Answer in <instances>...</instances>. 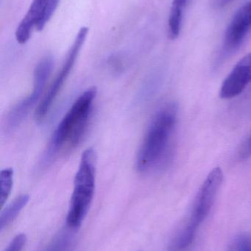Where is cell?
Wrapping results in <instances>:
<instances>
[{
	"label": "cell",
	"mask_w": 251,
	"mask_h": 251,
	"mask_svg": "<svg viewBox=\"0 0 251 251\" xmlns=\"http://www.w3.org/2000/svg\"><path fill=\"white\" fill-rule=\"evenodd\" d=\"M94 87L78 97L53 132L43 163L48 165L60 153L72 151L83 140L89 125L93 104L97 96Z\"/></svg>",
	"instance_id": "2"
},
{
	"label": "cell",
	"mask_w": 251,
	"mask_h": 251,
	"mask_svg": "<svg viewBox=\"0 0 251 251\" xmlns=\"http://www.w3.org/2000/svg\"><path fill=\"white\" fill-rule=\"evenodd\" d=\"M189 0H173L168 20V34L170 39L175 40L179 36L184 19V11Z\"/></svg>",
	"instance_id": "10"
},
{
	"label": "cell",
	"mask_w": 251,
	"mask_h": 251,
	"mask_svg": "<svg viewBox=\"0 0 251 251\" xmlns=\"http://www.w3.org/2000/svg\"><path fill=\"white\" fill-rule=\"evenodd\" d=\"M54 66L53 57L50 56L43 58L37 65L34 72L33 88L30 94L17 103L7 114L5 121V131L11 132L24 122L29 112L35 107L41 98L45 88L46 82L51 75Z\"/></svg>",
	"instance_id": "5"
},
{
	"label": "cell",
	"mask_w": 251,
	"mask_h": 251,
	"mask_svg": "<svg viewBox=\"0 0 251 251\" xmlns=\"http://www.w3.org/2000/svg\"><path fill=\"white\" fill-rule=\"evenodd\" d=\"M27 243L25 234H17L9 243L4 251H22Z\"/></svg>",
	"instance_id": "13"
},
{
	"label": "cell",
	"mask_w": 251,
	"mask_h": 251,
	"mask_svg": "<svg viewBox=\"0 0 251 251\" xmlns=\"http://www.w3.org/2000/svg\"><path fill=\"white\" fill-rule=\"evenodd\" d=\"M29 196L26 194L21 195L14 199L10 204L6 206L0 217V230L8 226L19 215L22 209L29 201Z\"/></svg>",
	"instance_id": "11"
},
{
	"label": "cell",
	"mask_w": 251,
	"mask_h": 251,
	"mask_svg": "<svg viewBox=\"0 0 251 251\" xmlns=\"http://www.w3.org/2000/svg\"><path fill=\"white\" fill-rule=\"evenodd\" d=\"M234 251H251V236H240L234 243Z\"/></svg>",
	"instance_id": "15"
},
{
	"label": "cell",
	"mask_w": 251,
	"mask_h": 251,
	"mask_svg": "<svg viewBox=\"0 0 251 251\" xmlns=\"http://www.w3.org/2000/svg\"><path fill=\"white\" fill-rule=\"evenodd\" d=\"M251 32V0L243 6L231 19L225 34L223 52L237 51Z\"/></svg>",
	"instance_id": "7"
},
{
	"label": "cell",
	"mask_w": 251,
	"mask_h": 251,
	"mask_svg": "<svg viewBox=\"0 0 251 251\" xmlns=\"http://www.w3.org/2000/svg\"><path fill=\"white\" fill-rule=\"evenodd\" d=\"M177 119L178 107L175 103L165 104L155 114L137 153L139 172L160 171L168 165Z\"/></svg>",
	"instance_id": "1"
},
{
	"label": "cell",
	"mask_w": 251,
	"mask_h": 251,
	"mask_svg": "<svg viewBox=\"0 0 251 251\" xmlns=\"http://www.w3.org/2000/svg\"><path fill=\"white\" fill-rule=\"evenodd\" d=\"M59 1H60V0H50V3H49L48 4V7H47V11H46L45 15H44V18H43L41 23H40L39 25H38V26H37L36 29H38V30L41 31L44 29V26L47 25V22L50 21V19H51L52 16H53L54 12L56 11Z\"/></svg>",
	"instance_id": "14"
},
{
	"label": "cell",
	"mask_w": 251,
	"mask_h": 251,
	"mask_svg": "<svg viewBox=\"0 0 251 251\" xmlns=\"http://www.w3.org/2000/svg\"><path fill=\"white\" fill-rule=\"evenodd\" d=\"M223 181L222 169L214 168L197 192L190 216L172 238L169 246L171 251L184 250L194 241L199 228L206 221L213 208Z\"/></svg>",
	"instance_id": "3"
},
{
	"label": "cell",
	"mask_w": 251,
	"mask_h": 251,
	"mask_svg": "<svg viewBox=\"0 0 251 251\" xmlns=\"http://www.w3.org/2000/svg\"><path fill=\"white\" fill-rule=\"evenodd\" d=\"M251 82V52L237 63L223 82L220 91L221 98L228 100L243 92Z\"/></svg>",
	"instance_id": "8"
},
{
	"label": "cell",
	"mask_w": 251,
	"mask_h": 251,
	"mask_svg": "<svg viewBox=\"0 0 251 251\" xmlns=\"http://www.w3.org/2000/svg\"><path fill=\"white\" fill-rule=\"evenodd\" d=\"M88 32V28L86 26H83L78 31L75 41L66 55L64 63L62 65L57 76L55 78L48 92L47 93L37 108L36 112H35V119L38 122H42L47 116V113L50 112L52 105L57 98V94L63 88V84L69 77L72 69H73L78 54H79L81 48L86 39Z\"/></svg>",
	"instance_id": "6"
},
{
	"label": "cell",
	"mask_w": 251,
	"mask_h": 251,
	"mask_svg": "<svg viewBox=\"0 0 251 251\" xmlns=\"http://www.w3.org/2000/svg\"><path fill=\"white\" fill-rule=\"evenodd\" d=\"M223 0H215V5L218 7H222V4Z\"/></svg>",
	"instance_id": "18"
},
{
	"label": "cell",
	"mask_w": 251,
	"mask_h": 251,
	"mask_svg": "<svg viewBox=\"0 0 251 251\" xmlns=\"http://www.w3.org/2000/svg\"><path fill=\"white\" fill-rule=\"evenodd\" d=\"M232 1L233 0H223V1L222 7H224V6L226 5V4H229V3Z\"/></svg>",
	"instance_id": "19"
},
{
	"label": "cell",
	"mask_w": 251,
	"mask_h": 251,
	"mask_svg": "<svg viewBox=\"0 0 251 251\" xmlns=\"http://www.w3.org/2000/svg\"><path fill=\"white\" fill-rule=\"evenodd\" d=\"M95 151L88 148L81 156L74 181V189L66 216V224L72 229L81 227L94 199L95 190Z\"/></svg>",
	"instance_id": "4"
},
{
	"label": "cell",
	"mask_w": 251,
	"mask_h": 251,
	"mask_svg": "<svg viewBox=\"0 0 251 251\" xmlns=\"http://www.w3.org/2000/svg\"><path fill=\"white\" fill-rule=\"evenodd\" d=\"M50 0H33L29 10L19 23L16 30V39L20 44L29 41L32 31L37 28L47 11Z\"/></svg>",
	"instance_id": "9"
},
{
	"label": "cell",
	"mask_w": 251,
	"mask_h": 251,
	"mask_svg": "<svg viewBox=\"0 0 251 251\" xmlns=\"http://www.w3.org/2000/svg\"><path fill=\"white\" fill-rule=\"evenodd\" d=\"M13 170L11 168H4L0 173V184H1V205L4 206L8 199L13 188Z\"/></svg>",
	"instance_id": "12"
},
{
	"label": "cell",
	"mask_w": 251,
	"mask_h": 251,
	"mask_svg": "<svg viewBox=\"0 0 251 251\" xmlns=\"http://www.w3.org/2000/svg\"><path fill=\"white\" fill-rule=\"evenodd\" d=\"M238 156L242 160L248 159L251 156V134L240 146Z\"/></svg>",
	"instance_id": "17"
},
{
	"label": "cell",
	"mask_w": 251,
	"mask_h": 251,
	"mask_svg": "<svg viewBox=\"0 0 251 251\" xmlns=\"http://www.w3.org/2000/svg\"><path fill=\"white\" fill-rule=\"evenodd\" d=\"M69 241L65 237H58L51 243L44 251H64L67 248Z\"/></svg>",
	"instance_id": "16"
}]
</instances>
